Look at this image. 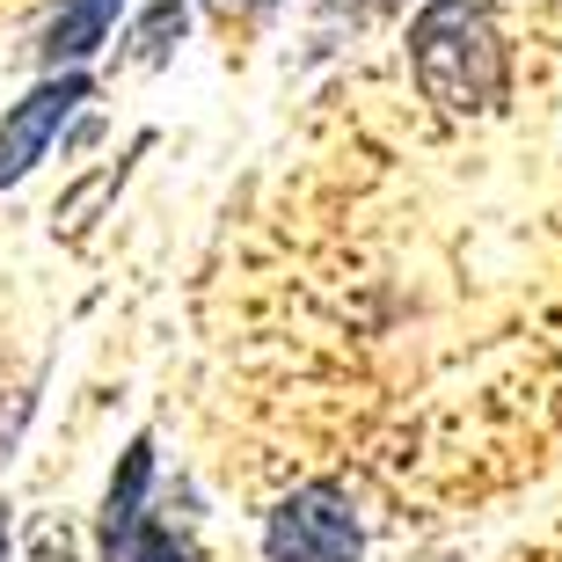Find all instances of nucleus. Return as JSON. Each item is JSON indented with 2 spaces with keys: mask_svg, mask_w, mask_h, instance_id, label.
<instances>
[{
  "mask_svg": "<svg viewBox=\"0 0 562 562\" xmlns=\"http://www.w3.org/2000/svg\"><path fill=\"white\" fill-rule=\"evenodd\" d=\"M88 95H95V74H88V66H44V81L0 117V190H15L22 176L59 146L66 117H74Z\"/></svg>",
  "mask_w": 562,
  "mask_h": 562,
  "instance_id": "3",
  "label": "nucleus"
},
{
  "mask_svg": "<svg viewBox=\"0 0 562 562\" xmlns=\"http://www.w3.org/2000/svg\"><path fill=\"white\" fill-rule=\"evenodd\" d=\"M146 490H154V438L139 431L125 453H117V468H110V490H103V512H95V555H103V562H117V555H125V541L139 533Z\"/></svg>",
  "mask_w": 562,
  "mask_h": 562,
  "instance_id": "4",
  "label": "nucleus"
},
{
  "mask_svg": "<svg viewBox=\"0 0 562 562\" xmlns=\"http://www.w3.org/2000/svg\"><path fill=\"white\" fill-rule=\"evenodd\" d=\"M8 548H15V519H8V504H0V562H8Z\"/></svg>",
  "mask_w": 562,
  "mask_h": 562,
  "instance_id": "10",
  "label": "nucleus"
},
{
  "mask_svg": "<svg viewBox=\"0 0 562 562\" xmlns=\"http://www.w3.org/2000/svg\"><path fill=\"white\" fill-rule=\"evenodd\" d=\"M183 8L190 0H146V15H139V59L146 66H161L183 44Z\"/></svg>",
  "mask_w": 562,
  "mask_h": 562,
  "instance_id": "6",
  "label": "nucleus"
},
{
  "mask_svg": "<svg viewBox=\"0 0 562 562\" xmlns=\"http://www.w3.org/2000/svg\"><path fill=\"white\" fill-rule=\"evenodd\" d=\"M125 8H132V0H59V8H52V22H44L37 59L44 66H88L110 44V30H117V15H125Z\"/></svg>",
  "mask_w": 562,
  "mask_h": 562,
  "instance_id": "5",
  "label": "nucleus"
},
{
  "mask_svg": "<svg viewBox=\"0 0 562 562\" xmlns=\"http://www.w3.org/2000/svg\"><path fill=\"white\" fill-rule=\"evenodd\" d=\"M117 562H190V548L176 541L161 519H139V533L125 541V555H117Z\"/></svg>",
  "mask_w": 562,
  "mask_h": 562,
  "instance_id": "7",
  "label": "nucleus"
},
{
  "mask_svg": "<svg viewBox=\"0 0 562 562\" xmlns=\"http://www.w3.org/2000/svg\"><path fill=\"white\" fill-rule=\"evenodd\" d=\"M409 74L446 117H490L512 95V52L482 0H424L409 15Z\"/></svg>",
  "mask_w": 562,
  "mask_h": 562,
  "instance_id": "1",
  "label": "nucleus"
},
{
  "mask_svg": "<svg viewBox=\"0 0 562 562\" xmlns=\"http://www.w3.org/2000/svg\"><path fill=\"white\" fill-rule=\"evenodd\" d=\"M271 562H366V519L344 482H307L263 519Z\"/></svg>",
  "mask_w": 562,
  "mask_h": 562,
  "instance_id": "2",
  "label": "nucleus"
},
{
  "mask_svg": "<svg viewBox=\"0 0 562 562\" xmlns=\"http://www.w3.org/2000/svg\"><path fill=\"white\" fill-rule=\"evenodd\" d=\"M314 8H322V15L329 22H380V15H402V8H409V0H314Z\"/></svg>",
  "mask_w": 562,
  "mask_h": 562,
  "instance_id": "8",
  "label": "nucleus"
},
{
  "mask_svg": "<svg viewBox=\"0 0 562 562\" xmlns=\"http://www.w3.org/2000/svg\"><path fill=\"white\" fill-rule=\"evenodd\" d=\"M205 8H212L220 22H256V15H271L278 0H205Z\"/></svg>",
  "mask_w": 562,
  "mask_h": 562,
  "instance_id": "9",
  "label": "nucleus"
}]
</instances>
